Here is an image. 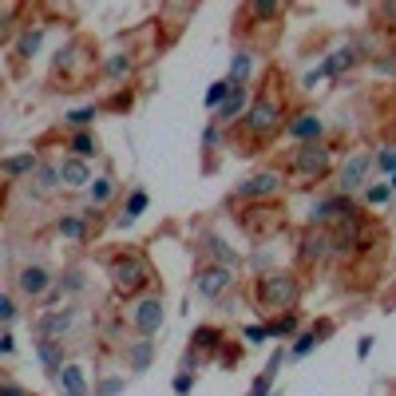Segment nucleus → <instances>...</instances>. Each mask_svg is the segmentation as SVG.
I'll use <instances>...</instances> for the list:
<instances>
[{"label":"nucleus","instance_id":"obj_1","mask_svg":"<svg viewBox=\"0 0 396 396\" xmlns=\"http://www.w3.org/2000/svg\"><path fill=\"white\" fill-rule=\"evenodd\" d=\"M147 278H151V269H147V262H143L139 253H119L111 262V282H115V289L123 298H135L143 285H147Z\"/></svg>","mask_w":396,"mask_h":396},{"label":"nucleus","instance_id":"obj_2","mask_svg":"<svg viewBox=\"0 0 396 396\" xmlns=\"http://www.w3.org/2000/svg\"><path fill=\"white\" fill-rule=\"evenodd\" d=\"M258 301H262L266 309H285V305L298 301V285H293L289 273H266V278L258 282Z\"/></svg>","mask_w":396,"mask_h":396},{"label":"nucleus","instance_id":"obj_3","mask_svg":"<svg viewBox=\"0 0 396 396\" xmlns=\"http://www.w3.org/2000/svg\"><path fill=\"white\" fill-rule=\"evenodd\" d=\"M293 171L309 174V178L325 174V171H329V151H325L321 143H301L298 151H293Z\"/></svg>","mask_w":396,"mask_h":396},{"label":"nucleus","instance_id":"obj_4","mask_svg":"<svg viewBox=\"0 0 396 396\" xmlns=\"http://www.w3.org/2000/svg\"><path fill=\"white\" fill-rule=\"evenodd\" d=\"M278 119H282L278 103H273V99H258V103L246 111V131H250V135H269V131L278 127Z\"/></svg>","mask_w":396,"mask_h":396},{"label":"nucleus","instance_id":"obj_5","mask_svg":"<svg viewBox=\"0 0 396 396\" xmlns=\"http://www.w3.org/2000/svg\"><path fill=\"white\" fill-rule=\"evenodd\" d=\"M72 321H76V309H72V305H63V309H48V313L36 321V333H40L44 341H56V337H63V333L72 329Z\"/></svg>","mask_w":396,"mask_h":396},{"label":"nucleus","instance_id":"obj_6","mask_svg":"<svg viewBox=\"0 0 396 396\" xmlns=\"http://www.w3.org/2000/svg\"><path fill=\"white\" fill-rule=\"evenodd\" d=\"M194 289H198L202 298H222V293L230 289V266H206V269H198Z\"/></svg>","mask_w":396,"mask_h":396},{"label":"nucleus","instance_id":"obj_7","mask_svg":"<svg viewBox=\"0 0 396 396\" xmlns=\"http://www.w3.org/2000/svg\"><path fill=\"white\" fill-rule=\"evenodd\" d=\"M131 321H135V329L143 333V337H155L158 329H163V301L158 298H147L135 305V313H131Z\"/></svg>","mask_w":396,"mask_h":396},{"label":"nucleus","instance_id":"obj_8","mask_svg":"<svg viewBox=\"0 0 396 396\" xmlns=\"http://www.w3.org/2000/svg\"><path fill=\"white\" fill-rule=\"evenodd\" d=\"M278 190H282V174L262 171V174H250L246 183H238V198H266V194H278Z\"/></svg>","mask_w":396,"mask_h":396},{"label":"nucleus","instance_id":"obj_9","mask_svg":"<svg viewBox=\"0 0 396 396\" xmlns=\"http://www.w3.org/2000/svg\"><path fill=\"white\" fill-rule=\"evenodd\" d=\"M16 285H20V293H28V298H44L48 289H52V273H48L44 266H24L20 278H16Z\"/></svg>","mask_w":396,"mask_h":396},{"label":"nucleus","instance_id":"obj_10","mask_svg":"<svg viewBox=\"0 0 396 396\" xmlns=\"http://www.w3.org/2000/svg\"><path fill=\"white\" fill-rule=\"evenodd\" d=\"M321 131H325V123H321L317 115H309V111H301L298 119H289V123H285V135H289V139H298V143H317V139H321Z\"/></svg>","mask_w":396,"mask_h":396},{"label":"nucleus","instance_id":"obj_11","mask_svg":"<svg viewBox=\"0 0 396 396\" xmlns=\"http://www.w3.org/2000/svg\"><path fill=\"white\" fill-rule=\"evenodd\" d=\"M368 171H373V158L368 155H353L345 163V171H341V190H361L364 187V178H368Z\"/></svg>","mask_w":396,"mask_h":396},{"label":"nucleus","instance_id":"obj_12","mask_svg":"<svg viewBox=\"0 0 396 396\" xmlns=\"http://www.w3.org/2000/svg\"><path fill=\"white\" fill-rule=\"evenodd\" d=\"M60 178H63V187H92V183H95L87 158H76V155L60 163Z\"/></svg>","mask_w":396,"mask_h":396},{"label":"nucleus","instance_id":"obj_13","mask_svg":"<svg viewBox=\"0 0 396 396\" xmlns=\"http://www.w3.org/2000/svg\"><path fill=\"white\" fill-rule=\"evenodd\" d=\"M155 361V341H131L127 345V364H131V373H147Z\"/></svg>","mask_w":396,"mask_h":396},{"label":"nucleus","instance_id":"obj_14","mask_svg":"<svg viewBox=\"0 0 396 396\" xmlns=\"http://www.w3.org/2000/svg\"><path fill=\"white\" fill-rule=\"evenodd\" d=\"M56 380H60V393H72V396L87 393V380H83V368H79V364H63L60 373H56Z\"/></svg>","mask_w":396,"mask_h":396},{"label":"nucleus","instance_id":"obj_15","mask_svg":"<svg viewBox=\"0 0 396 396\" xmlns=\"http://www.w3.org/2000/svg\"><path fill=\"white\" fill-rule=\"evenodd\" d=\"M0 171L8 174V178H20V174H32V171H40V158L32 155V151H24V155H12V158H4V167Z\"/></svg>","mask_w":396,"mask_h":396},{"label":"nucleus","instance_id":"obj_16","mask_svg":"<svg viewBox=\"0 0 396 396\" xmlns=\"http://www.w3.org/2000/svg\"><path fill=\"white\" fill-rule=\"evenodd\" d=\"M147 202H151V198H147V190H131V198H127V210L119 214V218H115V226H131V222L139 218L143 210H147Z\"/></svg>","mask_w":396,"mask_h":396},{"label":"nucleus","instance_id":"obj_17","mask_svg":"<svg viewBox=\"0 0 396 396\" xmlns=\"http://www.w3.org/2000/svg\"><path fill=\"white\" fill-rule=\"evenodd\" d=\"M250 76H253V56H250V52H234V63H230V76H226V79L242 87Z\"/></svg>","mask_w":396,"mask_h":396},{"label":"nucleus","instance_id":"obj_18","mask_svg":"<svg viewBox=\"0 0 396 396\" xmlns=\"http://www.w3.org/2000/svg\"><path fill=\"white\" fill-rule=\"evenodd\" d=\"M333 325H321V329H309V333H301L298 341H293V357H309V353H313L317 345H321V337H325V333H329Z\"/></svg>","mask_w":396,"mask_h":396},{"label":"nucleus","instance_id":"obj_19","mask_svg":"<svg viewBox=\"0 0 396 396\" xmlns=\"http://www.w3.org/2000/svg\"><path fill=\"white\" fill-rule=\"evenodd\" d=\"M36 357H40V364H44V368H52V373H60V368H63L60 341H40V345H36Z\"/></svg>","mask_w":396,"mask_h":396},{"label":"nucleus","instance_id":"obj_20","mask_svg":"<svg viewBox=\"0 0 396 396\" xmlns=\"http://www.w3.org/2000/svg\"><path fill=\"white\" fill-rule=\"evenodd\" d=\"M234 87L238 83H230V79H218V83H210V92H206V107L210 111H218L230 95H234Z\"/></svg>","mask_w":396,"mask_h":396},{"label":"nucleus","instance_id":"obj_21","mask_svg":"<svg viewBox=\"0 0 396 396\" xmlns=\"http://www.w3.org/2000/svg\"><path fill=\"white\" fill-rule=\"evenodd\" d=\"M329 246H333V238L329 234H309L305 238V262H313V258H325V253H329Z\"/></svg>","mask_w":396,"mask_h":396},{"label":"nucleus","instance_id":"obj_22","mask_svg":"<svg viewBox=\"0 0 396 396\" xmlns=\"http://www.w3.org/2000/svg\"><path fill=\"white\" fill-rule=\"evenodd\" d=\"M67 147L76 151V158H92V155H95V135H92V131H76Z\"/></svg>","mask_w":396,"mask_h":396},{"label":"nucleus","instance_id":"obj_23","mask_svg":"<svg viewBox=\"0 0 396 396\" xmlns=\"http://www.w3.org/2000/svg\"><path fill=\"white\" fill-rule=\"evenodd\" d=\"M246 99H250V95H246V87H234V95H230V99L218 107V119H234L238 111L246 107Z\"/></svg>","mask_w":396,"mask_h":396},{"label":"nucleus","instance_id":"obj_24","mask_svg":"<svg viewBox=\"0 0 396 396\" xmlns=\"http://www.w3.org/2000/svg\"><path fill=\"white\" fill-rule=\"evenodd\" d=\"M393 183H373V187H364V202L368 206H384L388 198H393Z\"/></svg>","mask_w":396,"mask_h":396},{"label":"nucleus","instance_id":"obj_25","mask_svg":"<svg viewBox=\"0 0 396 396\" xmlns=\"http://www.w3.org/2000/svg\"><path fill=\"white\" fill-rule=\"evenodd\" d=\"M298 333V313H285L278 321H269V337H293Z\"/></svg>","mask_w":396,"mask_h":396},{"label":"nucleus","instance_id":"obj_26","mask_svg":"<svg viewBox=\"0 0 396 396\" xmlns=\"http://www.w3.org/2000/svg\"><path fill=\"white\" fill-rule=\"evenodd\" d=\"M87 190H92V206H103L111 194H115V183H111V178H95Z\"/></svg>","mask_w":396,"mask_h":396},{"label":"nucleus","instance_id":"obj_27","mask_svg":"<svg viewBox=\"0 0 396 396\" xmlns=\"http://www.w3.org/2000/svg\"><path fill=\"white\" fill-rule=\"evenodd\" d=\"M103 72H107L111 79H123V76H131V60H127V56H107Z\"/></svg>","mask_w":396,"mask_h":396},{"label":"nucleus","instance_id":"obj_28","mask_svg":"<svg viewBox=\"0 0 396 396\" xmlns=\"http://www.w3.org/2000/svg\"><path fill=\"white\" fill-rule=\"evenodd\" d=\"M373 167H377L384 178H396V151H380V155L373 158Z\"/></svg>","mask_w":396,"mask_h":396},{"label":"nucleus","instance_id":"obj_29","mask_svg":"<svg viewBox=\"0 0 396 396\" xmlns=\"http://www.w3.org/2000/svg\"><path fill=\"white\" fill-rule=\"evenodd\" d=\"M60 234H63V238H83V218H76V214H63V218H60Z\"/></svg>","mask_w":396,"mask_h":396},{"label":"nucleus","instance_id":"obj_30","mask_svg":"<svg viewBox=\"0 0 396 396\" xmlns=\"http://www.w3.org/2000/svg\"><path fill=\"white\" fill-rule=\"evenodd\" d=\"M36 178H40V187H44V190H52V187H60V183H63V178H60V167H44V163H40Z\"/></svg>","mask_w":396,"mask_h":396},{"label":"nucleus","instance_id":"obj_31","mask_svg":"<svg viewBox=\"0 0 396 396\" xmlns=\"http://www.w3.org/2000/svg\"><path fill=\"white\" fill-rule=\"evenodd\" d=\"M63 119H67L72 127H87V123L95 119V103H92V107H79V111H67Z\"/></svg>","mask_w":396,"mask_h":396},{"label":"nucleus","instance_id":"obj_32","mask_svg":"<svg viewBox=\"0 0 396 396\" xmlns=\"http://www.w3.org/2000/svg\"><path fill=\"white\" fill-rule=\"evenodd\" d=\"M123 384H127L123 377H111V380H103V384L95 388V396H119V393H123Z\"/></svg>","mask_w":396,"mask_h":396},{"label":"nucleus","instance_id":"obj_33","mask_svg":"<svg viewBox=\"0 0 396 396\" xmlns=\"http://www.w3.org/2000/svg\"><path fill=\"white\" fill-rule=\"evenodd\" d=\"M56 289H60V293H63V289H67V293H76V289H83V278L72 269V273H63L60 282H56Z\"/></svg>","mask_w":396,"mask_h":396},{"label":"nucleus","instance_id":"obj_34","mask_svg":"<svg viewBox=\"0 0 396 396\" xmlns=\"http://www.w3.org/2000/svg\"><path fill=\"white\" fill-rule=\"evenodd\" d=\"M242 337H246L250 345H262V341L269 337V325H246V329H242Z\"/></svg>","mask_w":396,"mask_h":396},{"label":"nucleus","instance_id":"obj_35","mask_svg":"<svg viewBox=\"0 0 396 396\" xmlns=\"http://www.w3.org/2000/svg\"><path fill=\"white\" fill-rule=\"evenodd\" d=\"M210 250H214V258H218V262H226V266H234V262H238V253L226 250V246H222V242H214V238H210Z\"/></svg>","mask_w":396,"mask_h":396},{"label":"nucleus","instance_id":"obj_36","mask_svg":"<svg viewBox=\"0 0 396 396\" xmlns=\"http://www.w3.org/2000/svg\"><path fill=\"white\" fill-rule=\"evenodd\" d=\"M190 388H194V373H178L174 377V396H187Z\"/></svg>","mask_w":396,"mask_h":396},{"label":"nucleus","instance_id":"obj_37","mask_svg":"<svg viewBox=\"0 0 396 396\" xmlns=\"http://www.w3.org/2000/svg\"><path fill=\"white\" fill-rule=\"evenodd\" d=\"M40 48V32H24V40H20V56H32Z\"/></svg>","mask_w":396,"mask_h":396},{"label":"nucleus","instance_id":"obj_38","mask_svg":"<svg viewBox=\"0 0 396 396\" xmlns=\"http://www.w3.org/2000/svg\"><path fill=\"white\" fill-rule=\"evenodd\" d=\"M0 317H4V321H8V325H12V321H16V301L8 298V293H4V298H0Z\"/></svg>","mask_w":396,"mask_h":396},{"label":"nucleus","instance_id":"obj_39","mask_svg":"<svg viewBox=\"0 0 396 396\" xmlns=\"http://www.w3.org/2000/svg\"><path fill=\"white\" fill-rule=\"evenodd\" d=\"M214 143H218V127L210 123V127H206V135H202V147H206V151H210Z\"/></svg>","mask_w":396,"mask_h":396},{"label":"nucleus","instance_id":"obj_40","mask_svg":"<svg viewBox=\"0 0 396 396\" xmlns=\"http://www.w3.org/2000/svg\"><path fill=\"white\" fill-rule=\"evenodd\" d=\"M0 396H24V388L12 384V380H4V384H0Z\"/></svg>","mask_w":396,"mask_h":396},{"label":"nucleus","instance_id":"obj_41","mask_svg":"<svg viewBox=\"0 0 396 396\" xmlns=\"http://www.w3.org/2000/svg\"><path fill=\"white\" fill-rule=\"evenodd\" d=\"M16 348V337L12 333H4V337H0V353H4V357H8V353H12Z\"/></svg>","mask_w":396,"mask_h":396},{"label":"nucleus","instance_id":"obj_42","mask_svg":"<svg viewBox=\"0 0 396 396\" xmlns=\"http://www.w3.org/2000/svg\"><path fill=\"white\" fill-rule=\"evenodd\" d=\"M253 16H278V4H253Z\"/></svg>","mask_w":396,"mask_h":396},{"label":"nucleus","instance_id":"obj_43","mask_svg":"<svg viewBox=\"0 0 396 396\" xmlns=\"http://www.w3.org/2000/svg\"><path fill=\"white\" fill-rule=\"evenodd\" d=\"M357 353H361V357H368V353H373V337H361V345H357Z\"/></svg>","mask_w":396,"mask_h":396},{"label":"nucleus","instance_id":"obj_44","mask_svg":"<svg viewBox=\"0 0 396 396\" xmlns=\"http://www.w3.org/2000/svg\"><path fill=\"white\" fill-rule=\"evenodd\" d=\"M384 16L393 20V28H396V4H384Z\"/></svg>","mask_w":396,"mask_h":396},{"label":"nucleus","instance_id":"obj_45","mask_svg":"<svg viewBox=\"0 0 396 396\" xmlns=\"http://www.w3.org/2000/svg\"><path fill=\"white\" fill-rule=\"evenodd\" d=\"M60 396H72V393H60Z\"/></svg>","mask_w":396,"mask_h":396},{"label":"nucleus","instance_id":"obj_46","mask_svg":"<svg viewBox=\"0 0 396 396\" xmlns=\"http://www.w3.org/2000/svg\"><path fill=\"white\" fill-rule=\"evenodd\" d=\"M269 396H273V393H269Z\"/></svg>","mask_w":396,"mask_h":396}]
</instances>
